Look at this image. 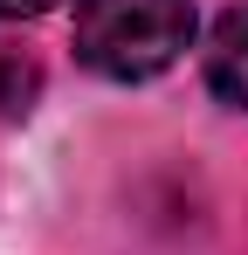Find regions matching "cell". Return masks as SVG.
<instances>
[{
	"mask_svg": "<svg viewBox=\"0 0 248 255\" xmlns=\"http://www.w3.org/2000/svg\"><path fill=\"white\" fill-rule=\"evenodd\" d=\"M193 42V0H76V55L111 83H145Z\"/></svg>",
	"mask_w": 248,
	"mask_h": 255,
	"instance_id": "6da1fadb",
	"label": "cell"
},
{
	"mask_svg": "<svg viewBox=\"0 0 248 255\" xmlns=\"http://www.w3.org/2000/svg\"><path fill=\"white\" fill-rule=\"evenodd\" d=\"M207 90L228 104V111H248V7H228L207 35Z\"/></svg>",
	"mask_w": 248,
	"mask_h": 255,
	"instance_id": "7a4b0ae2",
	"label": "cell"
},
{
	"mask_svg": "<svg viewBox=\"0 0 248 255\" xmlns=\"http://www.w3.org/2000/svg\"><path fill=\"white\" fill-rule=\"evenodd\" d=\"M48 7H55V0H0V21H35Z\"/></svg>",
	"mask_w": 248,
	"mask_h": 255,
	"instance_id": "277c9868",
	"label": "cell"
},
{
	"mask_svg": "<svg viewBox=\"0 0 248 255\" xmlns=\"http://www.w3.org/2000/svg\"><path fill=\"white\" fill-rule=\"evenodd\" d=\"M28 104H35V62L0 55V118H21Z\"/></svg>",
	"mask_w": 248,
	"mask_h": 255,
	"instance_id": "3957f363",
	"label": "cell"
}]
</instances>
